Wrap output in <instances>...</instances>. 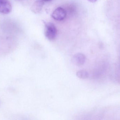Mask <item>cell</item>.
Returning <instances> with one entry per match:
<instances>
[{"mask_svg":"<svg viewBox=\"0 0 120 120\" xmlns=\"http://www.w3.org/2000/svg\"><path fill=\"white\" fill-rule=\"evenodd\" d=\"M45 25V35L49 40H53L56 38L57 30L54 24L44 22Z\"/></svg>","mask_w":120,"mask_h":120,"instance_id":"cell-1","label":"cell"},{"mask_svg":"<svg viewBox=\"0 0 120 120\" xmlns=\"http://www.w3.org/2000/svg\"><path fill=\"white\" fill-rule=\"evenodd\" d=\"M67 12L66 10L62 8H58L55 10L52 14V18L58 21H61L66 18Z\"/></svg>","mask_w":120,"mask_h":120,"instance_id":"cell-2","label":"cell"},{"mask_svg":"<svg viewBox=\"0 0 120 120\" xmlns=\"http://www.w3.org/2000/svg\"><path fill=\"white\" fill-rule=\"evenodd\" d=\"M11 10V5L8 0H0V12L8 14Z\"/></svg>","mask_w":120,"mask_h":120,"instance_id":"cell-3","label":"cell"},{"mask_svg":"<svg viewBox=\"0 0 120 120\" xmlns=\"http://www.w3.org/2000/svg\"><path fill=\"white\" fill-rule=\"evenodd\" d=\"M86 57L82 53H77L74 55L71 59V62L76 66L83 65L85 62Z\"/></svg>","mask_w":120,"mask_h":120,"instance_id":"cell-4","label":"cell"},{"mask_svg":"<svg viewBox=\"0 0 120 120\" xmlns=\"http://www.w3.org/2000/svg\"><path fill=\"white\" fill-rule=\"evenodd\" d=\"M44 4V2L42 1H36L31 7V11L35 14L38 13L41 11Z\"/></svg>","mask_w":120,"mask_h":120,"instance_id":"cell-5","label":"cell"},{"mask_svg":"<svg viewBox=\"0 0 120 120\" xmlns=\"http://www.w3.org/2000/svg\"><path fill=\"white\" fill-rule=\"evenodd\" d=\"M76 75L77 77L81 79H86L89 76L88 72L83 70H80L77 71Z\"/></svg>","mask_w":120,"mask_h":120,"instance_id":"cell-6","label":"cell"},{"mask_svg":"<svg viewBox=\"0 0 120 120\" xmlns=\"http://www.w3.org/2000/svg\"><path fill=\"white\" fill-rule=\"evenodd\" d=\"M88 0L90 2L94 3L96 2L97 0Z\"/></svg>","mask_w":120,"mask_h":120,"instance_id":"cell-7","label":"cell"},{"mask_svg":"<svg viewBox=\"0 0 120 120\" xmlns=\"http://www.w3.org/2000/svg\"><path fill=\"white\" fill-rule=\"evenodd\" d=\"M45 0V1H50V0Z\"/></svg>","mask_w":120,"mask_h":120,"instance_id":"cell-8","label":"cell"}]
</instances>
